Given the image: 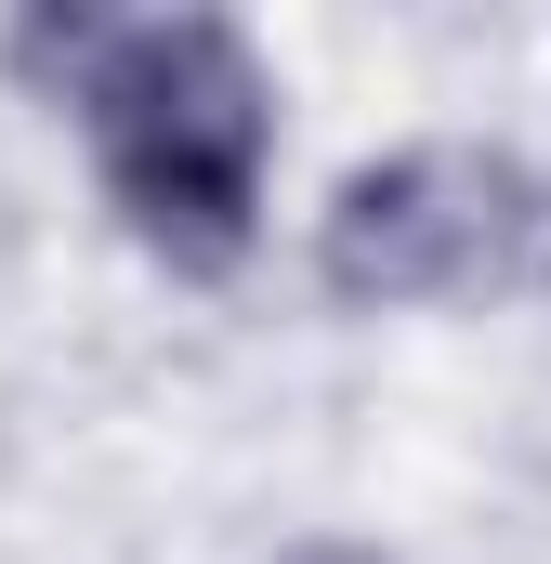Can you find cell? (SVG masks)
Wrapping results in <instances>:
<instances>
[{
    "label": "cell",
    "instance_id": "obj_1",
    "mask_svg": "<svg viewBox=\"0 0 551 564\" xmlns=\"http://www.w3.org/2000/svg\"><path fill=\"white\" fill-rule=\"evenodd\" d=\"M79 119L106 144V197L171 276H224L250 250L263 210V144H276V93L250 66V40L224 13H171V26H119Z\"/></svg>",
    "mask_w": 551,
    "mask_h": 564
},
{
    "label": "cell",
    "instance_id": "obj_2",
    "mask_svg": "<svg viewBox=\"0 0 551 564\" xmlns=\"http://www.w3.org/2000/svg\"><path fill=\"white\" fill-rule=\"evenodd\" d=\"M526 237H539V197L499 144H395L328 197L315 276L342 302H460L512 276Z\"/></svg>",
    "mask_w": 551,
    "mask_h": 564
},
{
    "label": "cell",
    "instance_id": "obj_3",
    "mask_svg": "<svg viewBox=\"0 0 551 564\" xmlns=\"http://www.w3.org/2000/svg\"><path fill=\"white\" fill-rule=\"evenodd\" d=\"M106 40H119L106 13H26V26H13V66H26L40 93H66V106H79V93H93V66H106Z\"/></svg>",
    "mask_w": 551,
    "mask_h": 564
},
{
    "label": "cell",
    "instance_id": "obj_4",
    "mask_svg": "<svg viewBox=\"0 0 551 564\" xmlns=\"http://www.w3.org/2000/svg\"><path fill=\"white\" fill-rule=\"evenodd\" d=\"M276 564H381L368 539H302V552H276Z\"/></svg>",
    "mask_w": 551,
    "mask_h": 564
}]
</instances>
